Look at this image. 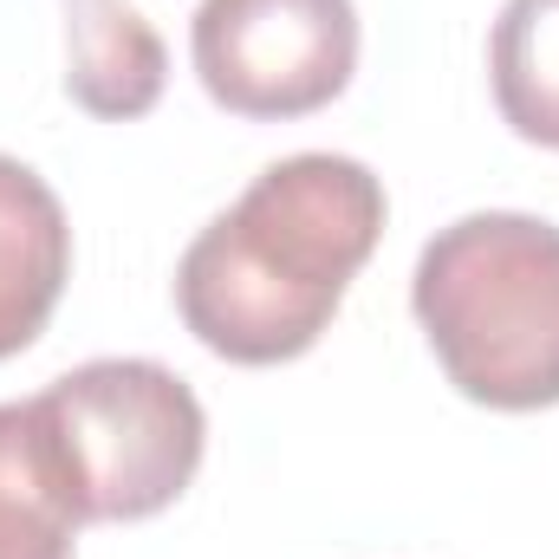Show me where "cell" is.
Listing matches in <instances>:
<instances>
[{
    "mask_svg": "<svg viewBox=\"0 0 559 559\" xmlns=\"http://www.w3.org/2000/svg\"><path fill=\"white\" fill-rule=\"evenodd\" d=\"M384 182L338 150L267 163L176 267L182 325L228 365L306 358L378 254Z\"/></svg>",
    "mask_w": 559,
    "mask_h": 559,
    "instance_id": "cell-1",
    "label": "cell"
},
{
    "mask_svg": "<svg viewBox=\"0 0 559 559\" xmlns=\"http://www.w3.org/2000/svg\"><path fill=\"white\" fill-rule=\"evenodd\" d=\"M202 92L254 124L325 111L358 72L352 0H202L189 20Z\"/></svg>",
    "mask_w": 559,
    "mask_h": 559,
    "instance_id": "cell-4",
    "label": "cell"
},
{
    "mask_svg": "<svg viewBox=\"0 0 559 559\" xmlns=\"http://www.w3.org/2000/svg\"><path fill=\"white\" fill-rule=\"evenodd\" d=\"M417 325L442 378L481 411L559 404V228L521 209H481L417 254Z\"/></svg>",
    "mask_w": 559,
    "mask_h": 559,
    "instance_id": "cell-2",
    "label": "cell"
},
{
    "mask_svg": "<svg viewBox=\"0 0 559 559\" xmlns=\"http://www.w3.org/2000/svg\"><path fill=\"white\" fill-rule=\"evenodd\" d=\"M79 527L92 501L46 391L0 404V559H72Z\"/></svg>",
    "mask_w": 559,
    "mask_h": 559,
    "instance_id": "cell-5",
    "label": "cell"
},
{
    "mask_svg": "<svg viewBox=\"0 0 559 559\" xmlns=\"http://www.w3.org/2000/svg\"><path fill=\"white\" fill-rule=\"evenodd\" d=\"M72 280V222L52 182L0 150V358L26 352Z\"/></svg>",
    "mask_w": 559,
    "mask_h": 559,
    "instance_id": "cell-6",
    "label": "cell"
},
{
    "mask_svg": "<svg viewBox=\"0 0 559 559\" xmlns=\"http://www.w3.org/2000/svg\"><path fill=\"white\" fill-rule=\"evenodd\" d=\"M46 404L85 475L92 521H150L176 508L202 468V397L156 358H92L46 384Z\"/></svg>",
    "mask_w": 559,
    "mask_h": 559,
    "instance_id": "cell-3",
    "label": "cell"
},
{
    "mask_svg": "<svg viewBox=\"0 0 559 559\" xmlns=\"http://www.w3.org/2000/svg\"><path fill=\"white\" fill-rule=\"evenodd\" d=\"M66 13V98L105 124H131L163 98L169 52L131 0H59Z\"/></svg>",
    "mask_w": 559,
    "mask_h": 559,
    "instance_id": "cell-7",
    "label": "cell"
},
{
    "mask_svg": "<svg viewBox=\"0 0 559 559\" xmlns=\"http://www.w3.org/2000/svg\"><path fill=\"white\" fill-rule=\"evenodd\" d=\"M495 111L521 143L559 150V0H508L488 33Z\"/></svg>",
    "mask_w": 559,
    "mask_h": 559,
    "instance_id": "cell-8",
    "label": "cell"
}]
</instances>
